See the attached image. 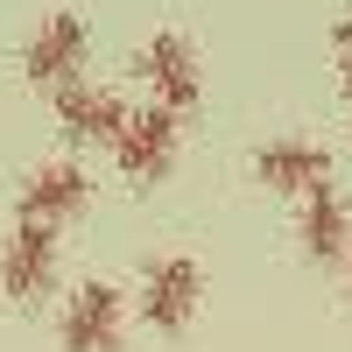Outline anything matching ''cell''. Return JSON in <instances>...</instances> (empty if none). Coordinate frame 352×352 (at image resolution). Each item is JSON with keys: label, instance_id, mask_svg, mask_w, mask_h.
<instances>
[{"label": "cell", "instance_id": "10", "mask_svg": "<svg viewBox=\"0 0 352 352\" xmlns=\"http://www.w3.org/2000/svg\"><path fill=\"white\" fill-rule=\"evenodd\" d=\"M296 240H303V254L310 261H352V204H345V190L338 184H324V190H310L303 197V212H296Z\"/></svg>", "mask_w": 352, "mask_h": 352}, {"label": "cell", "instance_id": "4", "mask_svg": "<svg viewBox=\"0 0 352 352\" xmlns=\"http://www.w3.org/2000/svg\"><path fill=\"white\" fill-rule=\"evenodd\" d=\"M134 303L155 331H184L197 303H204V268L197 254H148L141 261V282H134Z\"/></svg>", "mask_w": 352, "mask_h": 352}, {"label": "cell", "instance_id": "8", "mask_svg": "<svg viewBox=\"0 0 352 352\" xmlns=\"http://www.w3.org/2000/svg\"><path fill=\"white\" fill-rule=\"evenodd\" d=\"M85 204H92V176H85V162H71V155H50V162H36V169H28L14 219L64 226V219H78V212H85Z\"/></svg>", "mask_w": 352, "mask_h": 352}, {"label": "cell", "instance_id": "3", "mask_svg": "<svg viewBox=\"0 0 352 352\" xmlns=\"http://www.w3.org/2000/svg\"><path fill=\"white\" fill-rule=\"evenodd\" d=\"M176 155H184V113L134 106V120L120 127V141H113V169H120L134 190H148V184H162L176 169Z\"/></svg>", "mask_w": 352, "mask_h": 352}, {"label": "cell", "instance_id": "6", "mask_svg": "<svg viewBox=\"0 0 352 352\" xmlns=\"http://www.w3.org/2000/svg\"><path fill=\"white\" fill-rule=\"evenodd\" d=\"M56 338H64V352H120V338H127V296L113 282H78L64 317H56Z\"/></svg>", "mask_w": 352, "mask_h": 352}, {"label": "cell", "instance_id": "1", "mask_svg": "<svg viewBox=\"0 0 352 352\" xmlns=\"http://www.w3.org/2000/svg\"><path fill=\"white\" fill-rule=\"evenodd\" d=\"M85 56H92V21H85L78 8H56V14H43L36 28H28L21 78L56 99V92H71V85H85Z\"/></svg>", "mask_w": 352, "mask_h": 352}, {"label": "cell", "instance_id": "5", "mask_svg": "<svg viewBox=\"0 0 352 352\" xmlns=\"http://www.w3.org/2000/svg\"><path fill=\"white\" fill-rule=\"evenodd\" d=\"M56 232L64 226H43V219H14V232L0 240V296L8 303H43L50 282H56Z\"/></svg>", "mask_w": 352, "mask_h": 352}, {"label": "cell", "instance_id": "12", "mask_svg": "<svg viewBox=\"0 0 352 352\" xmlns=\"http://www.w3.org/2000/svg\"><path fill=\"white\" fill-rule=\"evenodd\" d=\"M338 92H345V99H352V64H338Z\"/></svg>", "mask_w": 352, "mask_h": 352}, {"label": "cell", "instance_id": "9", "mask_svg": "<svg viewBox=\"0 0 352 352\" xmlns=\"http://www.w3.org/2000/svg\"><path fill=\"white\" fill-rule=\"evenodd\" d=\"M134 120V106H127V92L120 85H71V92H56V127H64L71 141H120V127Z\"/></svg>", "mask_w": 352, "mask_h": 352}, {"label": "cell", "instance_id": "11", "mask_svg": "<svg viewBox=\"0 0 352 352\" xmlns=\"http://www.w3.org/2000/svg\"><path fill=\"white\" fill-rule=\"evenodd\" d=\"M331 50H338V64H352V8L331 21Z\"/></svg>", "mask_w": 352, "mask_h": 352}, {"label": "cell", "instance_id": "2", "mask_svg": "<svg viewBox=\"0 0 352 352\" xmlns=\"http://www.w3.org/2000/svg\"><path fill=\"white\" fill-rule=\"evenodd\" d=\"M134 78H141V92H148V106H169V113L197 106V92H204L197 43L184 28H148L141 50H134Z\"/></svg>", "mask_w": 352, "mask_h": 352}, {"label": "cell", "instance_id": "7", "mask_svg": "<svg viewBox=\"0 0 352 352\" xmlns=\"http://www.w3.org/2000/svg\"><path fill=\"white\" fill-rule=\"evenodd\" d=\"M254 184H268L282 197H310L331 184V148L324 141H303V134H275L254 148Z\"/></svg>", "mask_w": 352, "mask_h": 352}, {"label": "cell", "instance_id": "13", "mask_svg": "<svg viewBox=\"0 0 352 352\" xmlns=\"http://www.w3.org/2000/svg\"><path fill=\"white\" fill-rule=\"evenodd\" d=\"M345 289H352V261H345Z\"/></svg>", "mask_w": 352, "mask_h": 352}]
</instances>
